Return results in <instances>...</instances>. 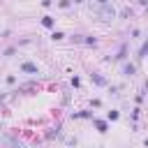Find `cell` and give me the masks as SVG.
I'll return each instance as SVG.
<instances>
[{"label":"cell","instance_id":"obj_2","mask_svg":"<svg viewBox=\"0 0 148 148\" xmlns=\"http://www.w3.org/2000/svg\"><path fill=\"white\" fill-rule=\"evenodd\" d=\"M99 2H106V0H99Z\"/></svg>","mask_w":148,"mask_h":148},{"label":"cell","instance_id":"obj_1","mask_svg":"<svg viewBox=\"0 0 148 148\" xmlns=\"http://www.w3.org/2000/svg\"><path fill=\"white\" fill-rule=\"evenodd\" d=\"M23 72H32V74H37V67L30 65V62H23Z\"/></svg>","mask_w":148,"mask_h":148}]
</instances>
